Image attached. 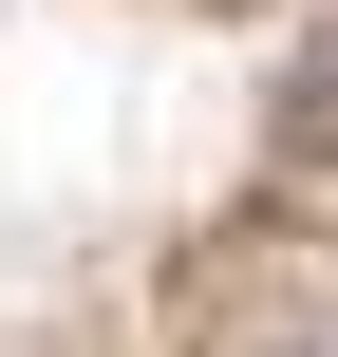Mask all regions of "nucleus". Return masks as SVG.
Wrapping results in <instances>:
<instances>
[{"instance_id":"1","label":"nucleus","mask_w":338,"mask_h":357,"mask_svg":"<svg viewBox=\"0 0 338 357\" xmlns=\"http://www.w3.org/2000/svg\"><path fill=\"white\" fill-rule=\"evenodd\" d=\"M301 132L338 151V19H320V56H301Z\"/></svg>"}]
</instances>
